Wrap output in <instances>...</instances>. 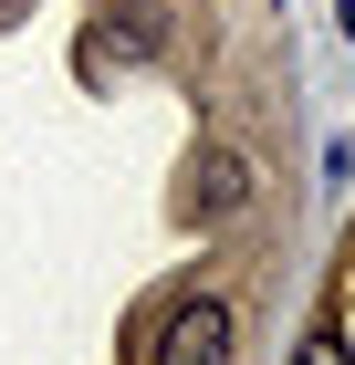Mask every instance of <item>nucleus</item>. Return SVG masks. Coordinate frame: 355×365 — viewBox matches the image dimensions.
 I'll return each instance as SVG.
<instances>
[{
    "mask_svg": "<svg viewBox=\"0 0 355 365\" xmlns=\"http://www.w3.org/2000/svg\"><path fill=\"white\" fill-rule=\"evenodd\" d=\"M241 355V313L219 303V292H189V303H167L157 344H146V365H230Z\"/></svg>",
    "mask_w": 355,
    "mask_h": 365,
    "instance_id": "f257e3e1",
    "label": "nucleus"
},
{
    "mask_svg": "<svg viewBox=\"0 0 355 365\" xmlns=\"http://www.w3.org/2000/svg\"><path fill=\"white\" fill-rule=\"evenodd\" d=\"M251 188H261V178H251L241 146H199V168H189V209H199V220H241Z\"/></svg>",
    "mask_w": 355,
    "mask_h": 365,
    "instance_id": "f03ea898",
    "label": "nucleus"
},
{
    "mask_svg": "<svg viewBox=\"0 0 355 365\" xmlns=\"http://www.w3.org/2000/svg\"><path fill=\"white\" fill-rule=\"evenodd\" d=\"M293 365H355V355H345V334H314V344H303Z\"/></svg>",
    "mask_w": 355,
    "mask_h": 365,
    "instance_id": "7ed1b4c3",
    "label": "nucleus"
},
{
    "mask_svg": "<svg viewBox=\"0 0 355 365\" xmlns=\"http://www.w3.org/2000/svg\"><path fill=\"white\" fill-rule=\"evenodd\" d=\"M334 21H345V42H355V0H334Z\"/></svg>",
    "mask_w": 355,
    "mask_h": 365,
    "instance_id": "20e7f679",
    "label": "nucleus"
}]
</instances>
